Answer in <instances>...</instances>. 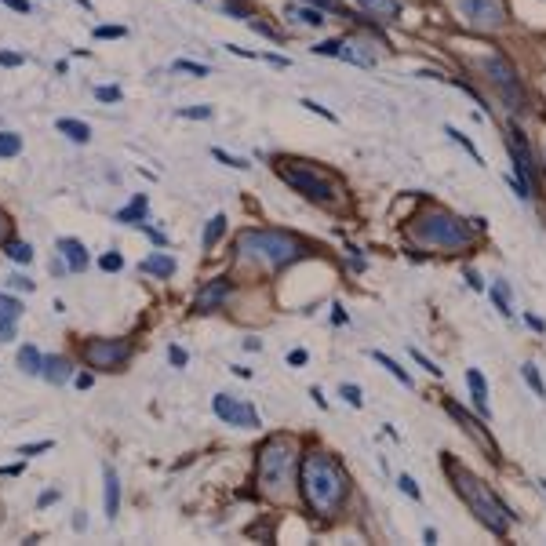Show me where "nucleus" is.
Wrapping results in <instances>:
<instances>
[{"label": "nucleus", "instance_id": "nucleus-4", "mask_svg": "<svg viewBox=\"0 0 546 546\" xmlns=\"http://www.w3.org/2000/svg\"><path fill=\"white\" fill-rule=\"evenodd\" d=\"M415 237L426 244H441V248H466L474 244L477 237V226H470L466 219L459 215H448V212H426L419 223H415Z\"/></svg>", "mask_w": 546, "mask_h": 546}, {"label": "nucleus", "instance_id": "nucleus-49", "mask_svg": "<svg viewBox=\"0 0 546 546\" xmlns=\"http://www.w3.org/2000/svg\"><path fill=\"white\" fill-rule=\"evenodd\" d=\"M172 361H175V364H186V350H179V346H172Z\"/></svg>", "mask_w": 546, "mask_h": 546}, {"label": "nucleus", "instance_id": "nucleus-19", "mask_svg": "<svg viewBox=\"0 0 546 546\" xmlns=\"http://www.w3.org/2000/svg\"><path fill=\"white\" fill-rule=\"evenodd\" d=\"M142 273H157V277H172L175 273V259L172 255H164V252H157V255H150V259H142V266H139Z\"/></svg>", "mask_w": 546, "mask_h": 546}, {"label": "nucleus", "instance_id": "nucleus-33", "mask_svg": "<svg viewBox=\"0 0 546 546\" xmlns=\"http://www.w3.org/2000/svg\"><path fill=\"white\" fill-rule=\"evenodd\" d=\"M99 263H102V270L117 273V270H121V266H124V259H121V255H117V252H106V255H102V259H99Z\"/></svg>", "mask_w": 546, "mask_h": 546}, {"label": "nucleus", "instance_id": "nucleus-13", "mask_svg": "<svg viewBox=\"0 0 546 546\" xmlns=\"http://www.w3.org/2000/svg\"><path fill=\"white\" fill-rule=\"evenodd\" d=\"M357 8L372 22H397L401 19V0H357Z\"/></svg>", "mask_w": 546, "mask_h": 546}, {"label": "nucleus", "instance_id": "nucleus-2", "mask_svg": "<svg viewBox=\"0 0 546 546\" xmlns=\"http://www.w3.org/2000/svg\"><path fill=\"white\" fill-rule=\"evenodd\" d=\"M448 477H452V488L463 496V503L470 506V514H477V521L492 532V536H506L510 532V525H514V510L503 503V499L492 492V488L485 485V481H477L470 470H463V466H455L452 459H448Z\"/></svg>", "mask_w": 546, "mask_h": 546}, {"label": "nucleus", "instance_id": "nucleus-11", "mask_svg": "<svg viewBox=\"0 0 546 546\" xmlns=\"http://www.w3.org/2000/svg\"><path fill=\"white\" fill-rule=\"evenodd\" d=\"M459 11H463L470 22H477V26H492V30L506 22L503 0H459Z\"/></svg>", "mask_w": 546, "mask_h": 546}, {"label": "nucleus", "instance_id": "nucleus-48", "mask_svg": "<svg viewBox=\"0 0 546 546\" xmlns=\"http://www.w3.org/2000/svg\"><path fill=\"white\" fill-rule=\"evenodd\" d=\"M332 321H335V324H346V321H350V317H346V310H343V306H335Z\"/></svg>", "mask_w": 546, "mask_h": 546}, {"label": "nucleus", "instance_id": "nucleus-37", "mask_svg": "<svg viewBox=\"0 0 546 546\" xmlns=\"http://www.w3.org/2000/svg\"><path fill=\"white\" fill-rule=\"evenodd\" d=\"M212 157H215V161L230 164V168H248V164H244L241 157H230V153H226V150H212Z\"/></svg>", "mask_w": 546, "mask_h": 546}, {"label": "nucleus", "instance_id": "nucleus-39", "mask_svg": "<svg viewBox=\"0 0 546 546\" xmlns=\"http://www.w3.org/2000/svg\"><path fill=\"white\" fill-rule=\"evenodd\" d=\"M182 117H197V121H208V117H212V110H208V106H197V110H182Z\"/></svg>", "mask_w": 546, "mask_h": 546}, {"label": "nucleus", "instance_id": "nucleus-38", "mask_svg": "<svg viewBox=\"0 0 546 546\" xmlns=\"http://www.w3.org/2000/svg\"><path fill=\"white\" fill-rule=\"evenodd\" d=\"M95 37H99V41H106V37H124V30H121V26H99Z\"/></svg>", "mask_w": 546, "mask_h": 546}, {"label": "nucleus", "instance_id": "nucleus-16", "mask_svg": "<svg viewBox=\"0 0 546 546\" xmlns=\"http://www.w3.org/2000/svg\"><path fill=\"white\" fill-rule=\"evenodd\" d=\"M59 252H62V259H66L70 270H84V266H88V248H84L77 237H62Z\"/></svg>", "mask_w": 546, "mask_h": 546}, {"label": "nucleus", "instance_id": "nucleus-3", "mask_svg": "<svg viewBox=\"0 0 546 546\" xmlns=\"http://www.w3.org/2000/svg\"><path fill=\"white\" fill-rule=\"evenodd\" d=\"M237 248L270 266H292L295 259H306V255H310V244L281 230H244L241 237H237Z\"/></svg>", "mask_w": 546, "mask_h": 546}, {"label": "nucleus", "instance_id": "nucleus-45", "mask_svg": "<svg viewBox=\"0 0 546 546\" xmlns=\"http://www.w3.org/2000/svg\"><path fill=\"white\" fill-rule=\"evenodd\" d=\"M412 357H415V361H419V364H423V368H430V372H434V375H441V368H437L434 361H426V357L419 354V350H412Z\"/></svg>", "mask_w": 546, "mask_h": 546}, {"label": "nucleus", "instance_id": "nucleus-28", "mask_svg": "<svg viewBox=\"0 0 546 546\" xmlns=\"http://www.w3.org/2000/svg\"><path fill=\"white\" fill-rule=\"evenodd\" d=\"M22 150V135L0 132V157H15Z\"/></svg>", "mask_w": 546, "mask_h": 546}, {"label": "nucleus", "instance_id": "nucleus-7", "mask_svg": "<svg viewBox=\"0 0 546 546\" xmlns=\"http://www.w3.org/2000/svg\"><path fill=\"white\" fill-rule=\"evenodd\" d=\"M506 146H510V157H514V175H510V186L517 190L521 201H532V193H536V161H532V150H528V139L525 132L510 124V132H506Z\"/></svg>", "mask_w": 546, "mask_h": 546}, {"label": "nucleus", "instance_id": "nucleus-32", "mask_svg": "<svg viewBox=\"0 0 546 546\" xmlns=\"http://www.w3.org/2000/svg\"><path fill=\"white\" fill-rule=\"evenodd\" d=\"M488 295H492V303H496V310H499V314H503L506 321H510V317H514V310H510V306H506V295H503V288H492V292H488Z\"/></svg>", "mask_w": 546, "mask_h": 546}, {"label": "nucleus", "instance_id": "nucleus-9", "mask_svg": "<svg viewBox=\"0 0 546 546\" xmlns=\"http://www.w3.org/2000/svg\"><path fill=\"white\" fill-rule=\"evenodd\" d=\"M132 357V343L128 339H91L84 346V361L99 372H110V368H124Z\"/></svg>", "mask_w": 546, "mask_h": 546}, {"label": "nucleus", "instance_id": "nucleus-44", "mask_svg": "<svg viewBox=\"0 0 546 546\" xmlns=\"http://www.w3.org/2000/svg\"><path fill=\"white\" fill-rule=\"evenodd\" d=\"M59 499V488H48V492H41V499H37V506H48Z\"/></svg>", "mask_w": 546, "mask_h": 546}, {"label": "nucleus", "instance_id": "nucleus-6", "mask_svg": "<svg viewBox=\"0 0 546 546\" xmlns=\"http://www.w3.org/2000/svg\"><path fill=\"white\" fill-rule=\"evenodd\" d=\"M485 73H488V84H492V88L499 91V99L506 102V110H514V113H525L528 110L525 84H521L517 70L503 59V55H488V59H485Z\"/></svg>", "mask_w": 546, "mask_h": 546}, {"label": "nucleus", "instance_id": "nucleus-35", "mask_svg": "<svg viewBox=\"0 0 546 546\" xmlns=\"http://www.w3.org/2000/svg\"><path fill=\"white\" fill-rule=\"evenodd\" d=\"M175 70H186V73H197V77H208V66H201V62L179 59V62H175Z\"/></svg>", "mask_w": 546, "mask_h": 546}, {"label": "nucleus", "instance_id": "nucleus-46", "mask_svg": "<svg viewBox=\"0 0 546 546\" xmlns=\"http://www.w3.org/2000/svg\"><path fill=\"white\" fill-rule=\"evenodd\" d=\"M0 4H8V8L22 11V15H26V11H30V4H26V0H0Z\"/></svg>", "mask_w": 546, "mask_h": 546}, {"label": "nucleus", "instance_id": "nucleus-25", "mask_svg": "<svg viewBox=\"0 0 546 546\" xmlns=\"http://www.w3.org/2000/svg\"><path fill=\"white\" fill-rule=\"evenodd\" d=\"M306 4H314V8H321V11H343V19H357V22H368V26H372V19H361L354 11H346L343 0H306Z\"/></svg>", "mask_w": 546, "mask_h": 546}, {"label": "nucleus", "instance_id": "nucleus-27", "mask_svg": "<svg viewBox=\"0 0 546 546\" xmlns=\"http://www.w3.org/2000/svg\"><path fill=\"white\" fill-rule=\"evenodd\" d=\"M8 259H11V263H22V266H26L33 259V248L26 241H11L8 244Z\"/></svg>", "mask_w": 546, "mask_h": 546}, {"label": "nucleus", "instance_id": "nucleus-26", "mask_svg": "<svg viewBox=\"0 0 546 546\" xmlns=\"http://www.w3.org/2000/svg\"><path fill=\"white\" fill-rule=\"evenodd\" d=\"M226 230V215H215L212 223H208V230H204V248H215V241L223 237Z\"/></svg>", "mask_w": 546, "mask_h": 546}, {"label": "nucleus", "instance_id": "nucleus-29", "mask_svg": "<svg viewBox=\"0 0 546 546\" xmlns=\"http://www.w3.org/2000/svg\"><path fill=\"white\" fill-rule=\"evenodd\" d=\"M445 132H448V135H452V139H455V142H459V146H463V150H466V153H470V157H474V161H477V164H481V153H477V146H474V142H470V139H466V135H463V132H459V128H452V124H448Z\"/></svg>", "mask_w": 546, "mask_h": 546}, {"label": "nucleus", "instance_id": "nucleus-24", "mask_svg": "<svg viewBox=\"0 0 546 546\" xmlns=\"http://www.w3.org/2000/svg\"><path fill=\"white\" fill-rule=\"evenodd\" d=\"M372 357H375V361H379V364H383V368H386V372H390V375H394V379H401V383H405V386H412V375H408L405 368H401V364H397V361H390V357H386L383 350H375Z\"/></svg>", "mask_w": 546, "mask_h": 546}, {"label": "nucleus", "instance_id": "nucleus-47", "mask_svg": "<svg viewBox=\"0 0 546 546\" xmlns=\"http://www.w3.org/2000/svg\"><path fill=\"white\" fill-rule=\"evenodd\" d=\"M288 364H295V368L306 364V350H292V354H288Z\"/></svg>", "mask_w": 546, "mask_h": 546}, {"label": "nucleus", "instance_id": "nucleus-17", "mask_svg": "<svg viewBox=\"0 0 546 546\" xmlns=\"http://www.w3.org/2000/svg\"><path fill=\"white\" fill-rule=\"evenodd\" d=\"M466 383H470V394H474V405H477V412L485 415H492V408H488V386H485V375L477 372V368H470L466 372Z\"/></svg>", "mask_w": 546, "mask_h": 546}, {"label": "nucleus", "instance_id": "nucleus-50", "mask_svg": "<svg viewBox=\"0 0 546 546\" xmlns=\"http://www.w3.org/2000/svg\"><path fill=\"white\" fill-rule=\"evenodd\" d=\"M4 233H8V219H4V212H0V241H4Z\"/></svg>", "mask_w": 546, "mask_h": 546}, {"label": "nucleus", "instance_id": "nucleus-21", "mask_svg": "<svg viewBox=\"0 0 546 546\" xmlns=\"http://www.w3.org/2000/svg\"><path fill=\"white\" fill-rule=\"evenodd\" d=\"M41 375L48 383H66V379H70V361H66V357H44Z\"/></svg>", "mask_w": 546, "mask_h": 546}, {"label": "nucleus", "instance_id": "nucleus-42", "mask_svg": "<svg viewBox=\"0 0 546 546\" xmlns=\"http://www.w3.org/2000/svg\"><path fill=\"white\" fill-rule=\"evenodd\" d=\"M303 106H306V110H314V113H321L324 121H335V113H328V110H324V106H317V102H310V99H303Z\"/></svg>", "mask_w": 546, "mask_h": 546}, {"label": "nucleus", "instance_id": "nucleus-31", "mask_svg": "<svg viewBox=\"0 0 546 546\" xmlns=\"http://www.w3.org/2000/svg\"><path fill=\"white\" fill-rule=\"evenodd\" d=\"M339 394L346 397V405H354V408L364 405V401H361V390H357L354 383H343V386H339Z\"/></svg>", "mask_w": 546, "mask_h": 546}, {"label": "nucleus", "instance_id": "nucleus-8", "mask_svg": "<svg viewBox=\"0 0 546 546\" xmlns=\"http://www.w3.org/2000/svg\"><path fill=\"white\" fill-rule=\"evenodd\" d=\"M288 474H292V448L284 441H270L259 452V481L266 492H281V485H288Z\"/></svg>", "mask_w": 546, "mask_h": 546}, {"label": "nucleus", "instance_id": "nucleus-30", "mask_svg": "<svg viewBox=\"0 0 546 546\" xmlns=\"http://www.w3.org/2000/svg\"><path fill=\"white\" fill-rule=\"evenodd\" d=\"M521 372H525L528 386H532V390H536L539 397H546V383H543V379H539V368H536V364H525V368H521Z\"/></svg>", "mask_w": 546, "mask_h": 546}, {"label": "nucleus", "instance_id": "nucleus-34", "mask_svg": "<svg viewBox=\"0 0 546 546\" xmlns=\"http://www.w3.org/2000/svg\"><path fill=\"white\" fill-rule=\"evenodd\" d=\"M95 99H99V102H121V88H106V84H102V88H95Z\"/></svg>", "mask_w": 546, "mask_h": 546}, {"label": "nucleus", "instance_id": "nucleus-22", "mask_svg": "<svg viewBox=\"0 0 546 546\" xmlns=\"http://www.w3.org/2000/svg\"><path fill=\"white\" fill-rule=\"evenodd\" d=\"M19 368L26 375H41L44 372V357L37 354L33 346H22V350H19Z\"/></svg>", "mask_w": 546, "mask_h": 546}, {"label": "nucleus", "instance_id": "nucleus-5", "mask_svg": "<svg viewBox=\"0 0 546 546\" xmlns=\"http://www.w3.org/2000/svg\"><path fill=\"white\" fill-rule=\"evenodd\" d=\"M277 175H281L292 190H299L303 197H310V201L317 204H332L335 201V186L328 179H324L321 172H317L314 164L306 161H277Z\"/></svg>", "mask_w": 546, "mask_h": 546}, {"label": "nucleus", "instance_id": "nucleus-51", "mask_svg": "<svg viewBox=\"0 0 546 546\" xmlns=\"http://www.w3.org/2000/svg\"><path fill=\"white\" fill-rule=\"evenodd\" d=\"M77 4H81V8H91V0H77Z\"/></svg>", "mask_w": 546, "mask_h": 546}, {"label": "nucleus", "instance_id": "nucleus-12", "mask_svg": "<svg viewBox=\"0 0 546 546\" xmlns=\"http://www.w3.org/2000/svg\"><path fill=\"white\" fill-rule=\"evenodd\" d=\"M230 292H233V284L226 281V277H215V281H208L197 292V299H193V310H201V314H212V310H219V306L230 299Z\"/></svg>", "mask_w": 546, "mask_h": 546}, {"label": "nucleus", "instance_id": "nucleus-41", "mask_svg": "<svg viewBox=\"0 0 546 546\" xmlns=\"http://www.w3.org/2000/svg\"><path fill=\"white\" fill-rule=\"evenodd\" d=\"M8 284H11V288H22V292H33V281H26V277H19V273L8 277Z\"/></svg>", "mask_w": 546, "mask_h": 546}, {"label": "nucleus", "instance_id": "nucleus-23", "mask_svg": "<svg viewBox=\"0 0 546 546\" xmlns=\"http://www.w3.org/2000/svg\"><path fill=\"white\" fill-rule=\"evenodd\" d=\"M59 132L66 135V139H73V142H88L91 139V128H88V124L70 121V117H62V121H59Z\"/></svg>", "mask_w": 546, "mask_h": 546}, {"label": "nucleus", "instance_id": "nucleus-18", "mask_svg": "<svg viewBox=\"0 0 546 546\" xmlns=\"http://www.w3.org/2000/svg\"><path fill=\"white\" fill-rule=\"evenodd\" d=\"M102 474H106V517H117L121 514V481L113 474V466H106Z\"/></svg>", "mask_w": 546, "mask_h": 546}, {"label": "nucleus", "instance_id": "nucleus-15", "mask_svg": "<svg viewBox=\"0 0 546 546\" xmlns=\"http://www.w3.org/2000/svg\"><path fill=\"white\" fill-rule=\"evenodd\" d=\"M284 15H288L292 22H299V26H314V30H321L324 26V11L314 8V4H306V0L303 4H288Z\"/></svg>", "mask_w": 546, "mask_h": 546}, {"label": "nucleus", "instance_id": "nucleus-43", "mask_svg": "<svg viewBox=\"0 0 546 546\" xmlns=\"http://www.w3.org/2000/svg\"><path fill=\"white\" fill-rule=\"evenodd\" d=\"M44 448H51V441H37V445L19 448V455H37V452H44Z\"/></svg>", "mask_w": 546, "mask_h": 546}, {"label": "nucleus", "instance_id": "nucleus-36", "mask_svg": "<svg viewBox=\"0 0 546 546\" xmlns=\"http://www.w3.org/2000/svg\"><path fill=\"white\" fill-rule=\"evenodd\" d=\"M397 485H401V492H405L408 499H419V488H415V481L408 474H401L397 477Z\"/></svg>", "mask_w": 546, "mask_h": 546}, {"label": "nucleus", "instance_id": "nucleus-1", "mask_svg": "<svg viewBox=\"0 0 546 546\" xmlns=\"http://www.w3.org/2000/svg\"><path fill=\"white\" fill-rule=\"evenodd\" d=\"M299 485H303L306 506L321 517H335L350 496V477L328 452H306L299 466Z\"/></svg>", "mask_w": 546, "mask_h": 546}, {"label": "nucleus", "instance_id": "nucleus-40", "mask_svg": "<svg viewBox=\"0 0 546 546\" xmlns=\"http://www.w3.org/2000/svg\"><path fill=\"white\" fill-rule=\"evenodd\" d=\"M22 55H15V51H4V55H0V66H22Z\"/></svg>", "mask_w": 546, "mask_h": 546}, {"label": "nucleus", "instance_id": "nucleus-14", "mask_svg": "<svg viewBox=\"0 0 546 546\" xmlns=\"http://www.w3.org/2000/svg\"><path fill=\"white\" fill-rule=\"evenodd\" d=\"M22 317V303L19 299H11V295L0 292V339L8 343V339H15V321Z\"/></svg>", "mask_w": 546, "mask_h": 546}, {"label": "nucleus", "instance_id": "nucleus-10", "mask_svg": "<svg viewBox=\"0 0 546 546\" xmlns=\"http://www.w3.org/2000/svg\"><path fill=\"white\" fill-rule=\"evenodd\" d=\"M212 412L219 415L226 426H237V430H252V426H259L255 405H248V401H241V397H233V394H215Z\"/></svg>", "mask_w": 546, "mask_h": 546}, {"label": "nucleus", "instance_id": "nucleus-20", "mask_svg": "<svg viewBox=\"0 0 546 546\" xmlns=\"http://www.w3.org/2000/svg\"><path fill=\"white\" fill-rule=\"evenodd\" d=\"M142 219H146V197H142V193H135L132 204L117 212V223H124V226H139Z\"/></svg>", "mask_w": 546, "mask_h": 546}]
</instances>
